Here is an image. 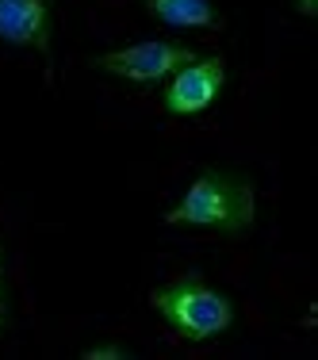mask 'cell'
Returning <instances> with one entry per match:
<instances>
[{
    "label": "cell",
    "instance_id": "1",
    "mask_svg": "<svg viewBox=\"0 0 318 360\" xmlns=\"http://www.w3.org/2000/svg\"><path fill=\"white\" fill-rule=\"evenodd\" d=\"M257 203H253V184L246 176L222 173V169H203L188 184L184 200L165 215L169 226H208L222 234H246L253 226Z\"/></svg>",
    "mask_w": 318,
    "mask_h": 360
},
{
    "label": "cell",
    "instance_id": "2",
    "mask_svg": "<svg viewBox=\"0 0 318 360\" xmlns=\"http://www.w3.org/2000/svg\"><path fill=\"white\" fill-rule=\"evenodd\" d=\"M150 307L169 322V330L184 341H211L234 326V303L222 291H215L200 272H184L173 284L158 288Z\"/></svg>",
    "mask_w": 318,
    "mask_h": 360
},
{
    "label": "cell",
    "instance_id": "3",
    "mask_svg": "<svg viewBox=\"0 0 318 360\" xmlns=\"http://www.w3.org/2000/svg\"><path fill=\"white\" fill-rule=\"evenodd\" d=\"M188 62H196V50L180 46V42H165V39L134 42L127 50H111V54L96 58V65L104 73L123 77V81H134V84H158Z\"/></svg>",
    "mask_w": 318,
    "mask_h": 360
},
{
    "label": "cell",
    "instance_id": "4",
    "mask_svg": "<svg viewBox=\"0 0 318 360\" xmlns=\"http://www.w3.org/2000/svg\"><path fill=\"white\" fill-rule=\"evenodd\" d=\"M222 84H227V70H222L219 58H196V62L180 65L173 73L161 104H165L169 115H200L215 104Z\"/></svg>",
    "mask_w": 318,
    "mask_h": 360
},
{
    "label": "cell",
    "instance_id": "5",
    "mask_svg": "<svg viewBox=\"0 0 318 360\" xmlns=\"http://www.w3.org/2000/svg\"><path fill=\"white\" fill-rule=\"evenodd\" d=\"M0 39L50 50V0H0Z\"/></svg>",
    "mask_w": 318,
    "mask_h": 360
},
{
    "label": "cell",
    "instance_id": "6",
    "mask_svg": "<svg viewBox=\"0 0 318 360\" xmlns=\"http://www.w3.org/2000/svg\"><path fill=\"white\" fill-rule=\"evenodd\" d=\"M146 12L165 27H215L219 23L211 0H146Z\"/></svg>",
    "mask_w": 318,
    "mask_h": 360
},
{
    "label": "cell",
    "instance_id": "7",
    "mask_svg": "<svg viewBox=\"0 0 318 360\" xmlns=\"http://www.w3.org/2000/svg\"><path fill=\"white\" fill-rule=\"evenodd\" d=\"M84 356H89V360H123L127 353H123V349H115V345H108V349H89Z\"/></svg>",
    "mask_w": 318,
    "mask_h": 360
},
{
    "label": "cell",
    "instance_id": "8",
    "mask_svg": "<svg viewBox=\"0 0 318 360\" xmlns=\"http://www.w3.org/2000/svg\"><path fill=\"white\" fill-rule=\"evenodd\" d=\"M0 330H4V272H0Z\"/></svg>",
    "mask_w": 318,
    "mask_h": 360
},
{
    "label": "cell",
    "instance_id": "9",
    "mask_svg": "<svg viewBox=\"0 0 318 360\" xmlns=\"http://www.w3.org/2000/svg\"><path fill=\"white\" fill-rule=\"evenodd\" d=\"M299 15H314V0H299Z\"/></svg>",
    "mask_w": 318,
    "mask_h": 360
}]
</instances>
